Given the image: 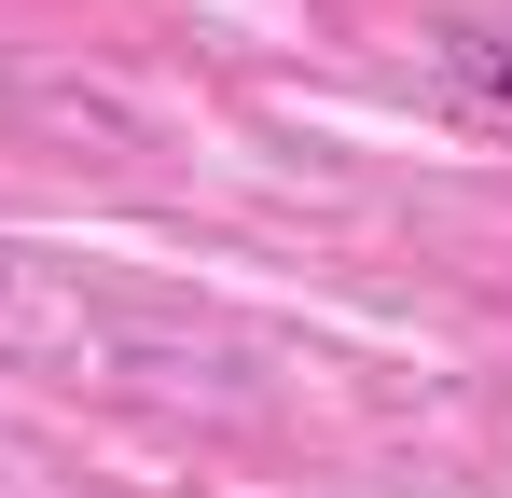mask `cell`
I'll list each match as a JSON object with an SVG mask.
<instances>
[{"label":"cell","instance_id":"6da1fadb","mask_svg":"<svg viewBox=\"0 0 512 498\" xmlns=\"http://www.w3.org/2000/svg\"><path fill=\"white\" fill-rule=\"evenodd\" d=\"M443 70L471 111H512V28H471V42H443Z\"/></svg>","mask_w":512,"mask_h":498}]
</instances>
